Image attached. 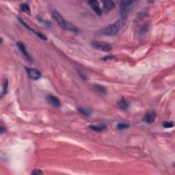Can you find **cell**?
Here are the masks:
<instances>
[{
  "label": "cell",
  "instance_id": "cell-8",
  "mask_svg": "<svg viewBox=\"0 0 175 175\" xmlns=\"http://www.w3.org/2000/svg\"><path fill=\"white\" fill-rule=\"evenodd\" d=\"M47 101L51 105H52L53 107L55 108H59L61 105V103L59 98L56 96L52 95V94H49V95L47 97Z\"/></svg>",
  "mask_w": 175,
  "mask_h": 175
},
{
  "label": "cell",
  "instance_id": "cell-18",
  "mask_svg": "<svg viewBox=\"0 0 175 175\" xmlns=\"http://www.w3.org/2000/svg\"><path fill=\"white\" fill-rule=\"evenodd\" d=\"M163 127L167 129L172 128V127H174V123L172 122H164L163 123Z\"/></svg>",
  "mask_w": 175,
  "mask_h": 175
},
{
  "label": "cell",
  "instance_id": "cell-7",
  "mask_svg": "<svg viewBox=\"0 0 175 175\" xmlns=\"http://www.w3.org/2000/svg\"><path fill=\"white\" fill-rule=\"evenodd\" d=\"M88 4L90 5V8H92V10L95 12L97 15L101 16L102 15V10L101 9L100 6H99V3L96 0H91V1H89Z\"/></svg>",
  "mask_w": 175,
  "mask_h": 175
},
{
  "label": "cell",
  "instance_id": "cell-3",
  "mask_svg": "<svg viewBox=\"0 0 175 175\" xmlns=\"http://www.w3.org/2000/svg\"><path fill=\"white\" fill-rule=\"evenodd\" d=\"M135 3V1H130V0H124L121 1L119 3L120 8V14L121 16V19L127 20V18L128 17L129 13V10Z\"/></svg>",
  "mask_w": 175,
  "mask_h": 175
},
{
  "label": "cell",
  "instance_id": "cell-1",
  "mask_svg": "<svg viewBox=\"0 0 175 175\" xmlns=\"http://www.w3.org/2000/svg\"><path fill=\"white\" fill-rule=\"evenodd\" d=\"M52 16L53 17V19L57 22L58 25H59L61 28L72 33H75V34L79 32V30L78 27L75 26V25L72 23H70V22L66 21L64 19V17L59 12H58L57 10L52 11Z\"/></svg>",
  "mask_w": 175,
  "mask_h": 175
},
{
  "label": "cell",
  "instance_id": "cell-19",
  "mask_svg": "<svg viewBox=\"0 0 175 175\" xmlns=\"http://www.w3.org/2000/svg\"><path fill=\"white\" fill-rule=\"evenodd\" d=\"M3 91H2V96L4 95V94H6L7 92V89H8V81L7 79H6V81L3 83Z\"/></svg>",
  "mask_w": 175,
  "mask_h": 175
},
{
  "label": "cell",
  "instance_id": "cell-12",
  "mask_svg": "<svg viewBox=\"0 0 175 175\" xmlns=\"http://www.w3.org/2000/svg\"><path fill=\"white\" fill-rule=\"evenodd\" d=\"M117 105L120 109H123V110H127V109L129 108V104L128 101L125 100L124 98H122L117 102Z\"/></svg>",
  "mask_w": 175,
  "mask_h": 175
},
{
  "label": "cell",
  "instance_id": "cell-14",
  "mask_svg": "<svg viewBox=\"0 0 175 175\" xmlns=\"http://www.w3.org/2000/svg\"><path fill=\"white\" fill-rule=\"evenodd\" d=\"M78 110L79 111V112L80 114H82V115L85 116H91V114H92V111L91 109L89 108H79L78 109Z\"/></svg>",
  "mask_w": 175,
  "mask_h": 175
},
{
  "label": "cell",
  "instance_id": "cell-15",
  "mask_svg": "<svg viewBox=\"0 0 175 175\" xmlns=\"http://www.w3.org/2000/svg\"><path fill=\"white\" fill-rule=\"evenodd\" d=\"M94 89L97 92L100 94H106L107 90L104 86H102L101 85H95L94 86Z\"/></svg>",
  "mask_w": 175,
  "mask_h": 175
},
{
  "label": "cell",
  "instance_id": "cell-13",
  "mask_svg": "<svg viewBox=\"0 0 175 175\" xmlns=\"http://www.w3.org/2000/svg\"><path fill=\"white\" fill-rule=\"evenodd\" d=\"M90 129L97 132H101L106 129V125L103 124H99V125H90L89 126Z\"/></svg>",
  "mask_w": 175,
  "mask_h": 175
},
{
  "label": "cell",
  "instance_id": "cell-9",
  "mask_svg": "<svg viewBox=\"0 0 175 175\" xmlns=\"http://www.w3.org/2000/svg\"><path fill=\"white\" fill-rule=\"evenodd\" d=\"M115 7V4L113 1L111 0H108V1L103 2V10H102V12L104 13H108L110 12L112 10L114 9Z\"/></svg>",
  "mask_w": 175,
  "mask_h": 175
},
{
  "label": "cell",
  "instance_id": "cell-11",
  "mask_svg": "<svg viewBox=\"0 0 175 175\" xmlns=\"http://www.w3.org/2000/svg\"><path fill=\"white\" fill-rule=\"evenodd\" d=\"M19 20L20 21V22L21 23V24H23L24 26H25L26 27V28L27 29H28V30H30V31H32V32H33L34 33V34L38 36V37L39 38H41V39H42V40H43V41H47V36H45V35H43L42 34H41V33H40V32H36L35 30H33V29L31 28V27H30L29 26V25L26 23H25V22L22 20V19H19Z\"/></svg>",
  "mask_w": 175,
  "mask_h": 175
},
{
  "label": "cell",
  "instance_id": "cell-6",
  "mask_svg": "<svg viewBox=\"0 0 175 175\" xmlns=\"http://www.w3.org/2000/svg\"><path fill=\"white\" fill-rule=\"evenodd\" d=\"M17 47H19V49L20 50V52H21V53L23 54V56L26 58L27 60H28L29 62H33L34 61V58L32 57L31 55L29 53V52H28V50L26 49V47H25L24 44L22 42H18L17 43Z\"/></svg>",
  "mask_w": 175,
  "mask_h": 175
},
{
  "label": "cell",
  "instance_id": "cell-10",
  "mask_svg": "<svg viewBox=\"0 0 175 175\" xmlns=\"http://www.w3.org/2000/svg\"><path fill=\"white\" fill-rule=\"evenodd\" d=\"M156 118H157L156 113L153 111H151L146 114L144 118V121L147 124H152L155 121Z\"/></svg>",
  "mask_w": 175,
  "mask_h": 175
},
{
  "label": "cell",
  "instance_id": "cell-16",
  "mask_svg": "<svg viewBox=\"0 0 175 175\" xmlns=\"http://www.w3.org/2000/svg\"><path fill=\"white\" fill-rule=\"evenodd\" d=\"M20 8H21V10H22V12H23L28 14H30V13H31L30 8V6H28V4H27V3H22V4H21V6H20Z\"/></svg>",
  "mask_w": 175,
  "mask_h": 175
},
{
  "label": "cell",
  "instance_id": "cell-5",
  "mask_svg": "<svg viewBox=\"0 0 175 175\" xmlns=\"http://www.w3.org/2000/svg\"><path fill=\"white\" fill-rule=\"evenodd\" d=\"M28 74L30 78L34 81H37L41 78V72L38 69L31 67H25Z\"/></svg>",
  "mask_w": 175,
  "mask_h": 175
},
{
  "label": "cell",
  "instance_id": "cell-20",
  "mask_svg": "<svg viewBox=\"0 0 175 175\" xmlns=\"http://www.w3.org/2000/svg\"><path fill=\"white\" fill-rule=\"evenodd\" d=\"M31 174H34V175H40V174H42L43 172H42L41 170H39V169H34V170L32 171Z\"/></svg>",
  "mask_w": 175,
  "mask_h": 175
},
{
  "label": "cell",
  "instance_id": "cell-4",
  "mask_svg": "<svg viewBox=\"0 0 175 175\" xmlns=\"http://www.w3.org/2000/svg\"><path fill=\"white\" fill-rule=\"evenodd\" d=\"M91 45L95 49L103 52H109L112 49V45L107 42L93 41L91 42Z\"/></svg>",
  "mask_w": 175,
  "mask_h": 175
},
{
  "label": "cell",
  "instance_id": "cell-2",
  "mask_svg": "<svg viewBox=\"0 0 175 175\" xmlns=\"http://www.w3.org/2000/svg\"><path fill=\"white\" fill-rule=\"evenodd\" d=\"M126 23V20L123 19H120L115 21L114 23H113L110 25H108V26L103 29L101 31V34L108 36H114L116 34H118V32L121 30L124 27V25Z\"/></svg>",
  "mask_w": 175,
  "mask_h": 175
},
{
  "label": "cell",
  "instance_id": "cell-17",
  "mask_svg": "<svg viewBox=\"0 0 175 175\" xmlns=\"http://www.w3.org/2000/svg\"><path fill=\"white\" fill-rule=\"evenodd\" d=\"M129 127V125L127 123H125V122H121V123H118L117 125V129L118 130H123L127 129Z\"/></svg>",
  "mask_w": 175,
  "mask_h": 175
}]
</instances>
